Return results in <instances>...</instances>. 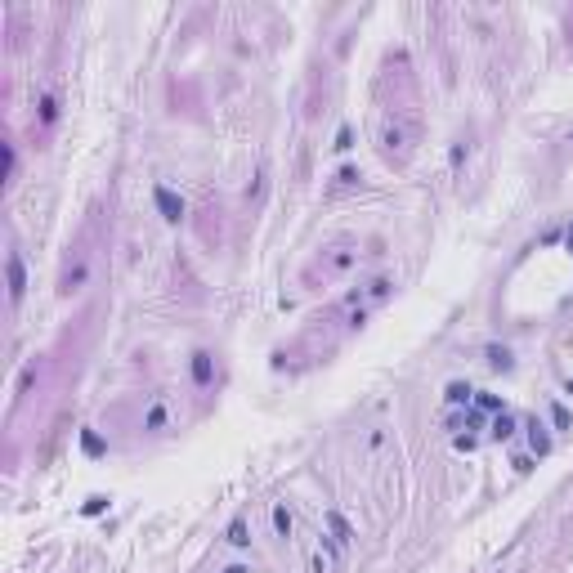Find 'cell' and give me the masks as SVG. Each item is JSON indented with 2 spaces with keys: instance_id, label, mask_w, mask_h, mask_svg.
Segmentation results:
<instances>
[{
  "instance_id": "obj_13",
  "label": "cell",
  "mask_w": 573,
  "mask_h": 573,
  "mask_svg": "<svg viewBox=\"0 0 573 573\" xmlns=\"http://www.w3.org/2000/svg\"><path fill=\"white\" fill-rule=\"evenodd\" d=\"M475 408H484V412H506V408H502V399L489 394V389H479V394H475Z\"/></svg>"
},
{
  "instance_id": "obj_15",
  "label": "cell",
  "mask_w": 573,
  "mask_h": 573,
  "mask_svg": "<svg viewBox=\"0 0 573 573\" xmlns=\"http://www.w3.org/2000/svg\"><path fill=\"white\" fill-rule=\"evenodd\" d=\"M14 170H18V153H14V143H5V184L14 179Z\"/></svg>"
},
{
  "instance_id": "obj_12",
  "label": "cell",
  "mask_w": 573,
  "mask_h": 573,
  "mask_svg": "<svg viewBox=\"0 0 573 573\" xmlns=\"http://www.w3.org/2000/svg\"><path fill=\"white\" fill-rule=\"evenodd\" d=\"M327 524H332V533H336V546H349V524L340 520L336 510H332V515H327Z\"/></svg>"
},
{
  "instance_id": "obj_6",
  "label": "cell",
  "mask_w": 573,
  "mask_h": 573,
  "mask_svg": "<svg viewBox=\"0 0 573 573\" xmlns=\"http://www.w3.org/2000/svg\"><path fill=\"white\" fill-rule=\"evenodd\" d=\"M444 404H448V408H470V404H475V389L461 385V381H453V385H448V394H444Z\"/></svg>"
},
{
  "instance_id": "obj_4",
  "label": "cell",
  "mask_w": 573,
  "mask_h": 573,
  "mask_svg": "<svg viewBox=\"0 0 573 573\" xmlns=\"http://www.w3.org/2000/svg\"><path fill=\"white\" fill-rule=\"evenodd\" d=\"M224 542L233 546V551H247V546H251V524L238 515V520H233V524L224 529Z\"/></svg>"
},
{
  "instance_id": "obj_11",
  "label": "cell",
  "mask_w": 573,
  "mask_h": 573,
  "mask_svg": "<svg viewBox=\"0 0 573 573\" xmlns=\"http://www.w3.org/2000/svg\"><path fill=\"white\" fill-rule=\"evenodd\" d=\"M36 117H41V126H54V121H58V99H54V94H41Z\"/></svg>"
},
{
  "instance_id": "obj_7",
  "label": "cell",
  "mask_w": 573,
  "mask_h": 573,
  "mask_svg": "<svg viewBox=\"0 0 573 573\" xmlns=\"http://www.w3.org/2000/svg\"><path fill=\"white\" fill-rule=\"evenodd\" d=\"M273 529H278V538H291V529H296V515H291L287 502H273Z\"/></svg>"
},
{
  "instance_id": "obj_2",
  "label": "cell",
  "mask_w": 573,
  "mask_h": 573,
  "mask_svg": "<svg viewBox=\"0 0 573 573\" xmlns=\"http://www.w3.org/2000/svg\"><path fill=\"white\" fill-rule=\"evenodd\" d=\"M5 269H9V304H18L22 300V287H27V273H22V255L18 251L5 255Z\"/></svg>"
},
{
  "instance_id": "obj_9",
  "label": "cell",
  "mask_w": 573,
  "mask_h": 573,
  "mask_svg": "<svg viewBox=\"0 0 573 573\" xmlns=\"http://www.w3.org/2000/svg\"><path fill=\"white\" fill-rule=\"evenodd\" d=\"M510 434H515V412H497V417H493V439H497V444H506V439Z\"/></svg>"
},
{
  "instance_id": "obj_14",
  "label": "cell",
  "mask_w": 573,
  "mask_h": 573,
  "mask_svg": "<svg viewBox=\"0 0 573 573\" xmlns=\"http://www.w3.org/2000/svg\"><path fill=\"white\" fill-rule=\"evenodd\" d=\"M489 363H493L497 372H510V349H497V345H493V349H489Z\"/></svg>"
},
{
  "instance_id": "obj_18",
  "label": "cell",
  "mask_w": 573,
  "mask_h": 573,
  "mask_svg": "<svg viewBox=\"0 0 573 573\" xmlns=\"http://www.w3.org/2000/svg\"><path fill=\"white\" fill-rule=\"evenodd\" d=\"M569 247H573V228H569Z\"/></svg>"
},
{
  "instance_id": "obj_3",
  "label": "cell",
  "mask_w": 573,
  "mask_h": 573,
  "mask_svg": "<svg viewBox=\"0 0 573 573\" xmlns=\"http://www.w3.org/2000/svg\"><path fill=\"white\" fill-rule=\"evenodd\" d=\"M153 202L162 206V215L170 219V224H179V219H184V198H175V193H170L166 184H157V188H153Z\"/></svg>"
},
{
  "instance_id": "obj_1",
  "label": "cell",
  "mask_w": 573,
  "mask_h": 573,
  "mask_svg": "<svg viewBox=\"0 0 573 573\" xmlns=\"http://www.w3.org/2000/svg\"><path fill=\"white\" fill-rule=\"evenodd\" d=\"M188 376H193V385H211L215 381V359H211V349H193V359H188Z\"/></svg>"
},
{
  "instance_id": "obj_8",
  "label": "cell",
  "mask_w": 573,
  "mask_h": 573,
  "mask_svg": "<svg viewBox=\"0 0 573 573\" xmlns=\"http://www.w3.org/2000/svg\"><path fill=\"white\" fill-rule=\"evenodd\" d=\"M166 421H170V408L162 404V399H157V404L143 412V430H166Z\"/></svg>"
},
{
  "instance_id": "obj_5",
  "label": "cell",
  "mask_w": 573,
  "mask_h": 573,
  "mask_svg": "<svg viewBox=\"0 0 573 573\" xmlns=\"http://www.w3.org/2000/svg\"><path fill=\"white\" fill-rule=\"evenodd\" d=\"M524 430H529V448H533L538 457H546V453H551V434H546V425H542V421H529Z\"/></svg>"
},
{
  "instance_id": "obj_10",
  "label": "cell",
  "mask_w": 573,
  "mask_h": 573,
  "mask_svg": "<svg viewBox=\"0 0 573 573\" xmlns=\"http://www.w3.org/2000/svg\"><path fill=\"white\" fill-rule=\"evenodd\" d=\"M85 278H90V269H85V264H77V269H67V273H63L58 291H63V296H72V291H81V283H85Z\"/></svg>"
},
{
  "instance_id": "obj_17",
  "label": "cell",
  "mask_w": 573,
  "mask_h": 573,
  "mask_svg": "<svg viewBox=\"0 0 573 573\" xmlns=\"http://www.w3.org/2000/svg\"><path fill=\"white\" fill-rule=\"evenodd\" d=\"M224 573H251V569H247V565H228Z\"/></svg>"
},
{
  "instance_id": "obj_16",
  "label": "cell",
  "mask_w": 573,
  "mask_h": 573,
  "mask_svg": "<svg viewBox=\"0 0 573 573\" xmlns=\"http://www.w3.org/2000/svg\"><path fill=\"white\" fill-rule=\"evenodd\" d=\"M336 153H349V126H345V130L336 135Z\"/></svg>"
}]
</instances>
